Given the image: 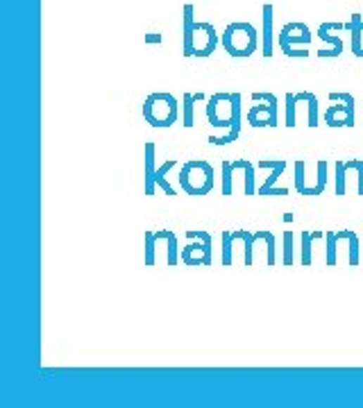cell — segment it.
<instances>
[{"instance_id": "16", "label": "cell", "mask_w": 363, "mask_h": 408, "mask_svg": "<svg viewBox=\"0 0 363 408\" xmlns=\"http://www.w3.org/2000/svg\"><path fill=\"white\" fill-rule=\"evenodd\" d=\"M231 168L243 170V175H246V196H255L257 193V189H255V163L248 161V159H236V161H231Z\"/></svg>"}, {"instance_id": "23", "label": "cell", "mask_w": 363, "mask_h": 408, "mask_svg": "<svg viewBox=\"0 0 363 408\" xmlns=\"http://www.w3.org/2000/svg\"><path fill=\"white\" fill-rule=\"evenodd\" d=\"M307 111H309L307 125L318 127V98H316V94H309V91H307Z\"/></svg>"}, {"instance_id": "17", "label": "cell", "mask_w": 363, "mask_h": 408, "mask_svg": "<svg viewBox=\"0 0 363 408\" xmlns=\"http://www.w3.org/2000/svg\"><path fill=\"white\" fill-rule=\"evenodd\" d=\"M175 166H177V159H168V161L164 163V166L157 168V172H155V181H157V186H159V189H164L166 196H177L175 189L170 186L168 179H166V175H168V172L173 170Z\"/></svg>"}, {"instance_id": "11", "label": "cell", "mask_w": 363, "mask_h": 408, "mask_svg": "<svg viewBox=\"0 0 363 408\" xmlns=\"http://www.w3.org/2000/svg\"><path fill=\"white\" fill-rule=\"evenodd\" d=\"M257 168H261V170H270V175L266 177V181L261 184L259 186V196H266V193L275 186V181L281 177V172L286 170V161L284 159H261L259 163H257Z\"/></svg>"}, {"instance_id": "4", "label": "cell", "mask_w": 363, "mask_h": 408, "mask_svg": "<svg viewBox=\"0 0 363 408\" xmlns=\"http://www.w3.org/2000/svg\"><path fill=\"white\" fill-rule=\"evenodd\" d=\"M146 122L153 127H170L179 116V107L175 96L170 94H150L144 102Z\"/></svg>"}, {"instance_id": "20", "label": "cell", "mask_w": 363, "mask_h": 408, "mask_svg": "<svg viewBox=\"0 0 363 408\" xmlns=\"http://www.w3.org/2000/svg\"><path fill=\"white\" fill-rule=\"evenodd\" d=\"M198 102L196 94H184L182 98V125L193 127V105Z\"/></svg>"}, {"instance_id": "14", "label": "cell", "mask_w": 363, "mask_h": 408, "mask_svg": "<svg viewBox=\"0 0 363 408\" xmlns=\"http://www.w3.org/2000/svg\"><path fill=\"white\" fill-rule=\"evenodd\" d=\"M155 143H146V196H155Z\"/></svg>"}, {"instance_id": "13", "label": "cell", "mask_w": 363, "mask_h": 408, "mask_svg": "<svg viewBox=\"0 0 363 408\" xmlns=\"http://www.w3.org/2000/svg\"><path fill=\"white\" fill-rule=\"evenodd\" d=\"M352 32V53L357 57H363V16L361 14H352V20L348 27Z\"/></svg>"}, {"instance_id": "10", "label": "cell", "mask_w": 363, "mask_h": 408, "mask_svg": "<svg viewBox=\"0 0 363 408\" xmlns=\"http://www.w3.org/2000/svg\"><path fill=\"white\" fill-rule=\"evenodd\" d=\"M193 5L186 3L182 9V53L184 57H193Z\"/></svg>"}, {"instance_id": "27", "label": "cell", "mask_w": 363, "mask_h": 408, "mask_svg": "<svg viewBox=\"0 0 363 408\" xmlns=\"http://www.w3.org/2000/svg\"><path fill=\"white\" fill-rule=\"evenodd\" d=\"M316 189H318V196L327 191V161L320 159L318 161V179H316Z\"/></svg>"}, {"instance_id": "6", "label": "cell", "mask_w": 363, "mask_h": 408, "mask_svg": "<svg viewBox=\"0 0 363 408\" xmlns=\"http://www.w3.org/2000/svg\"><path fill=\"white\" fill-rule=\"evenodd\" d=\"M331 102H343V105H331L325 111V122L329 127H355V96L352 94H329Z\"/></svg>"}, {"instance_id": "2", "label": "cell", "mask_w": 363, "mask_h": 408, "mask_svg": "<svg viewBox=\"0 0 363 408\" xmlns=\"http://www.w3.org/2000/svg\"><path fill=\"white\" fill-rule=\"evenodd\" d=\"M179 186L186 196H207L214 189V168L205 159H191L182 163Z\"/></svg>"}, {"instance_id": "1", "label": "cell", "mask_w": 363, "mask_h": 408, "mask_svg": "<svg viewBox=\"0 0 363 408\" xmlns=\"http://www.w3.org/2000/svg\"><path fill=\"white\" fill-rule=\"evenodd\" d=\"M220 44H223L225 53L229 57L246 59L250 55H255V50L259 46V32H257L252 23H246V20H236V23H229L223 30Z\"/></svg>"}, {"instance_id": "31", "label": "cell", "mask_w": 363, "mask_h": 408, "mask_svg": "<svg viewBox=\"0 0 363 408\" xmlns=\"http://www.w3.org/2000/svg\"><path fill=\"white\" fill-rule=\"evenodd\" d=\"M266 196H288V189H275V186H272V189L266 193Z\"/></svg>"}, {"instance_id": "15", "label": "cell", "mask_w": 363, "mask_h": 408, "mask_svg": "<svg viewBox=\"0 0 363 408\" xmlns=\"http://www.w3.org/2000/svg\"><path fill=\"white\" fill-rule=\"evenodd\" d=\"M231 238L243 243V261H246V265L255 263V243H257L255 231H243V229L231 231Z\"/></svg>"}, {"instance_id": "26", "label": "cell", "mask_w": 363, "mask_h": 408, "mask_svg": "<svg viewBox=\"0 0 363 408\" xmlns=\"http://www.w3.org/2000/svg\"><path fill=\"white\" fill-rule=\"evenodd\" d=\"M223 259H220V263L223 265H231V250H234V238H231V231H223Z\"/></svg>"}, {"instance_id": "8", "label": "cell", "mask_w": 363, "mask_h": 408, "mask_svg": "<svg viewBox=\"0 0 363 408\" xmlns=\"http://www.w3.org/2000/svg\"><path fill=\"white\" fill-rule=\"evenodd\" d=\"M311 39H314V34H311L309 25H305V23H286L284 27H281L279 37H277V44L281 48V53H286V50L293 48V46H309Z\"/></svg>"}, {"instance_id": "18", "label": "cell", "mask_w": 363, "mask_h": 408, "mask_svg": "<svg viewBox=\"0 0 363 408\" xmlns=\"http://www.w3.org/2000/svg\"><path fill=\"white\" fill-rule=\"evenodd\" d=\"M318 39L322 41V44L331 46V53H329V57H338V55L343 53V48H345V44H343V39H340V37L329 34V30H327V25H325V23H322V25L318 27Z\"/></svg>"}, {"instance_id": "25", "label": "cell", "mask_w": 363, "mask_h": 408, "mask_svg": "<svg viewBox=\"0 0 363 408\" xmlns=\"http://www.w3.org/2000/svg\"><path fill=\"white\" fill-rule=\"evenodd\" d=\"M348 163L338 161L336 163V196H345V186H348Z\"/></svg>"}, {"instance_id": "9", "label": "cell", "mask_w": 363, "mask_h": 408, "mask_svg": "<svg viewBox=\"0 0 363 408\" xmlns=\"http://www.w3.org/2000/svg\"><path fill=\"white\" fill-rule=\"evenodd\" d=\"M182 263L191 265H209L211 263V236L209 238H193L179 254Z\"/></svg>"}, {"instance_id": "7", "label": "cell", "mask_w": 363, "mask_h": 408, "mask_svg": "<svg viewBox=\"0 0 363 408\" xmlns=\"http://www.w3.org/2000/svg\"><path fill=\"white\" fill-rule=\"evenodd\" d=\"M218 46V32L211 23L196 20L193 27V57H211Z\"/></svg>"}, {"instance_id": "12", "label": "cell", "mask_w": 363, "mask_h": 408, "mask_svg": "<svg viewBox=\"0 0 363 408\" xmlns=\"http://www.w3.org/2000/svg\"><path fill=\"white\" fill-rule=\"evenodd\" d=\"M275 9L270 3L264 5V32H261V53L264 57H272V27H275Z\"/></svg>"}, {"instance_id": "21", "label": "cell", "mask_w": 363, "mask_h": 408, "mask_svg": "<svg viewBox=\"0 0 363 408\" xmlns=\"http://www.w3.org/2000/svg\"><path fill=\"white\" fill-rule=\"evenodd\" d=\"M255 238H264L266 241V261L268 265H275V234L272 231H255Z\"/></svg>"}, {"instance_id": "30", "label": "cell", "mask_w": 363, "mask_h": 408, "mask_svg": "<svg viewBox=\"0 0 363 408\" xmlns=\"http://www.w3.org/2000/svg\"><path fill=\"white\" fill-rule=\"evenodd\" d=\"M146 44H164L161 34H146Z\"/></svg>"}, {"instance_id": "28", "label": "cell", "mask_w": 363, "mask_h": 408, "mask_svg": "<svg viewBox=\"0 0 363 408\" xmlns=\"http://www.w3.org/2000/svg\"><path fill=\"white\" fill-rule=\"evenodd\" d=\"M284 265H293V231H284Z\"/></svg>"}, {"instance_id": "24", "label": "cell", "mask_w": 363, "mask_h": 408, "mask_svg": "<svg viewBox=\"0 0 363 408\" xmlns=\"http://www.w3.org/2000/svg\"><path fill=\"white\" fill-rule=\"evenodd\" d=\"M223 184H220V193L223 196H231V179H234V168H231V161H223Z\"/></svg>"}, {"instance_id": "5", "label": "cell", "mask_w": 363, "mask_h": 408, "mask_svg": "<svg viewBox=\"0 0 363 408\" xmlns=\"http://www.w3.org/2000/svg\"><path fill=\"white\" fill-rule=\"evenodd\" d=\"M252 102H266V105H252L248 111V122L252 127H277V98L275 94L257 91L252 94Z\"/></svg>"}, {"instance_id": "22", "label": "cell", "mask_w": 363, "mask_h": 408, "mask_svg": "<svg viewBox=\"0 0 363 408\" xmlns=\"http://www.w3.org/2000/svg\"><path fill=\"white\" fill-rule=\"evenodd\" d=\"M284 102H286V120H284V125L286 127H295L298 125V122H295V107H298V102H300V94H286Z\"/></svg>"}, {"instance_id": "19", "label": "cell", "mask_w": 363, "mask_h": 408, "mask_svg": "<svg viewBox=\"0 0 363 408\" xmlns=\"http://www.w3.org/2000/svg\"><path fill=\"white\" fill-rule=\"evenodd\" d=\"M322 231H302V265H311L314 257H311V243L316 238H322Z\"/></svg>"}, {"instance_id": "3", "label": "cell", "mask_w": 363, "mask_h": 408, "mask_svg": "<svg viewBox=\"0 0 363 408\" xmlns=\"http://www.w3.org/2000/svg\"><path fill=\"white\" fill-rule=\"evenodd\" d=\"M207 118L214 127H231L241 120V94H214L207 102Z\"/></svg>"}, {"instance_id": "29", "label": "cell", "mask_w": 363, "mask_h": 408, "mask_svg": "<svg viewBox=\"0 0 363 408\" xmlns=\"http://www.w3.org/2000/svg\"><path fill=\"white\" fill-rule=\"evenodd\" d=\"M348 170H357V179H359V196H363V159H350Z\"/></svg>"}]
</instances>
